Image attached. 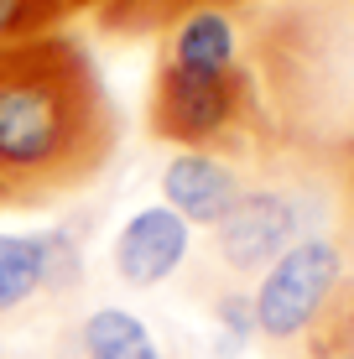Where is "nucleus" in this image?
Here are the masks:
<instances>
[{
  "label": "nucleus",
  "mask_w": 354,
  "mask_h": 359,
  "mask_svg": "<svg viewBox=\"0 0 354 359\" xmlns=\"http://www.w3.org/2000/svg\"><path fill=\"white\" fill-rule=\"evenodd\" d=\"M344 281H349L344 245H339L334 234H302L250 287L255 339L276 344V349L308 344L313 333H318V323L328 318L334 297L344 292Z\"/></svg>",
  "instance_id": "nucleus-2"
},
{
  "label": "nucleus",
  "mask_w": 354,
  "mask_h": 359,
  "mask_svg": "<svg viewBox=\"0 0 354 359\" xmlns=\"http://www.w3.org/2000/svg\"><path fill=\"white\" fill-rule=\"evenodd\" d=\"M162 68L198 73V79H229L240 73V27L224 6H182L167 27L162 42Z\"/></svg>",
  "instance_id": "nucleus-8"
},
{
  "label": "nucleus",
  "mask_w": 354,
  "mask_h": 359,
  "mask_svg": "<svg viewBox=\"0 0 354 359\" xmlns=\"http://www.w3.org/2000/svg\"><path fill=\"white\" fill-rule=\"evenodd\" d=\"M0 359H6V344H0Z\"/></svg>",
  "instance_id": "nucleus-13"
},
{
  "label": "nucleus",
  "mask_w": 354,
  "mask_h": 359,
  "mask_svg": "<svg viewBox=\"0 0 354 359\" xmlns=\"http://www.w3.org/2000/svg\"><path fill=\"white\" fill-rule=\"evenodd\" d=\"M156 193H162L156 203H167L188 229H214L229 214V203L245 193V177H240V162L229 151L182 146L156 172Z\"/></svg>",
  "instance_id": "nucleus-7"
},
{
  "label": "nucleus",
  "mask_w": 354,
  "mask_h": 359,
  "mask_svg": "<svg viewBox=\"0 0 354 359\" xmlns=\"http://www.w3.org/2000/svg\"><path fill=\"white\" fill-rule=\"evenodd\" d=\"M308 359H354V349H308Z\"/></svg>",
  "instance_id": "nucleus-12"
},
{
  "label": "nucleus",
  "mask_w": 354,
  "mask_h": 359,
  "mask_svg": "<svg viewBox=\"0 0 354 359\" xmlns=\"http://www.w3.org/2000/svg\"><path fill=\"white\" fill-rule=\"evenodd\" d=\"M109 104L89 57L63 36L0 53V193H57L109 151Z\"/></svg>",
  "instance_id": "nucleus-1"
},
{
  "label": "nucleus",
  "mask_w": 354,
  "mask_h": 359,
  "mask_svg": "<svg viewBox=\"0 0 354 359\" xmlns=\"http://www.w3.org/2000/svg\"><path fill=\"white\" fill-rule=\"evenodd\" d=\"M209 328H214V354L219 359H240L255 344V313H250V292L224 287L209 302Z\"/></svg>",
  "instance_id": "nucleus-11"
},
{
  "label": "nucleus",
  "mask_w": 354,
  "mask_h": 359,
  "mask_svg": "<svg viewBox=\"0 0 354 359\" xmlns=\"http://www.w3.org/2000/svg\"><path fill=\"white\" fill-rule=\"evenodd\" d=\"M250 115V83L245 73L229 79H198V73H177V68H156V89H151V130L162 141L182 146H203L219 151V141H229Z\"/></svg>",
  "instance_id": "nucleus-4"
},
{
  "label": "nucleus",
  "mask_w": 354,
  "mask_h": 359,
  "mask_svg": "<svg viewBox=\"0 0 354 359\" xmlns=\"http://www.w3.org/2000/svg\"><path fill=\"white\" fill-rule=\"evenodd\" d=\"M83 281V234L53 229H0V323L27 313L36 297L73 292Z\"/></svg>",
  "instance_id": "nucleus-5"
},
{
  "label": "nucleus",
  "mask_w": 354,
  "mask_h": 359,
  "mask_svg": "<svg viewBox=\"0 0 354 359\" xmlns=\"http://www.w3.org/2000/svg\"><path fill=\"white\" fill-rule=\"evenodd\" d=\"M193 255V229L182 224L167 203H141L109 234V271L120 287L151 292L167 287Z\"/></svg>",
  "instance_id": "nucleus-6"
},
{
  "label": "nucleus",
  "mask_w": 354,
  "mask_h": 359,
  "mask_svg": "<svg viewBox=\"0 0 354 359\" xmlns=\"http://www.w3.org/2000/svg\"><path fill=\"white\" fill-rule=\"evenodd\" d=\"M83 359H167L162 339L151 333V323L125 302H100L79 318V333H73Z\"/></svg>",
  "instance_id": "nucleus-9"
},
{
  "label": "nucleus",
  "mask_w": 354,
  "mask_h": 359,
  "mask_svg": "<svg viewBox=\"0 0 354 359\" xmlns=\"http://www.w3.org/2000/svg\"><path fill=\"white\" fill-rule=\"evenodd\" d=\"M302 234H318L308 198L292 188H276V182H255V188L245 182V193L229 203V214L209 229V250L235 276H261Z\"/></svg>",
  "instance_id": "nucleus-3"
},
{
  "label": "nucleus",
  "mask_w": 354,
  "mask_h": 359,
  "mask_svg": "<svg viewBox=\"0 0 354 359\" xmlns=\"http://www.w3.org/2000/svg\"><path fill=\"white\" fill-rule=\"evenodd\" d=\"M63 11H68V0H0V53L57 36Z\"/></svg>",
  "instance_id": "nucleus-10"
}]
</instances>
